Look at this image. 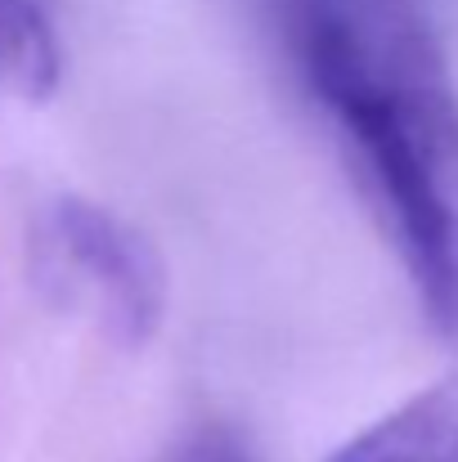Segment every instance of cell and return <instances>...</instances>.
Instances as JSON below:
<instances>
[{
    "instance_id": "obj_4",
    "label": "cell",
    "mask_w": 458,
    "mask_h": 462,
    "mask_svg": "<svg viewBox=\"0 0 458 462\" xmlns=\"http://www.w3.org/2000/svg\"><path fill=\"white\" fill-rule=\"evenodd\" d=\"M63 77L54 23L36 0H0V90L14 99H50Z\"/></svg>"
},
{
    "instance_id": "obj_3",
    "label": "cell",
    "mask_w": 458,
    "mask_h": 462,
    "mask_svg": "<svg viewBox=\"0 0 458 462\" xmlns=\"http://www.w3.org/2000/svg\"><path fill=\"white\" fill-rule=\"evenodd\" d=\"M328 462H458V368L364 427Z\"/></svg>"
},
{
    "instance_id": "obj_1",
    "label": "cell",
    "mask_w": 458,
    "mask_h": 462,
    "mask_svg": "<svg viewBox=\"0 0 458 462\" xmlns=\"http://www.w3.org/2000/svg\"><path fill=\"white\" fill-rule=\"evenodd\" d=\"M418 306L458 337V86L418 0H257Z\"/></svg>"
},
{
    "instance_id": "obj_2",
    "label": "cell",
    "mask_w": 458,
    "mask_h": 462,
    "mask_svg": "<svg viewBox=\"0 0 458 462\" xmlns=\"http://www.w3.org/2000/svg\"><path fill=\"white\" fill-rule=\"evenodd\" d=\"M32 279L45 301L90 323L113 346H145L166 319V265L149 238L90 198H54L27 234Z\"/></svg>"
},
{
    "instance_id": "obj_5",
    "label": "cell",
    "mask_w": 458,
    "mask_h": 462,
    "mask_svg": "<svg viewBox=\"0 0 458 462\" xmlns=\"http://www.w3.org/2000/svg\"><path fill=\"white\" fill-rule=\"evenodd\" d=\"M162 462H257V458L243 449V440H238L234 431H225V427H202V431L184 436Z\"/></svg>"
}]
</instances>
